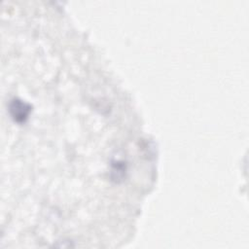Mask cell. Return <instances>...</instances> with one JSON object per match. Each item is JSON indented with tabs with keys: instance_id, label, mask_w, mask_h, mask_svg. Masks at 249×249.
Segmentation results:
<instances>
[{
	"instance_id": "cell-1",
	"label": "cell",
	"mask_w": 249,
	"mask_h": 249,
	"mask_svg": "<svg viewBox=\"0 0 249 249\" xmlns=\"http://www.w3.org/2000/svg\"><path fill=\"white\" fill-rule=\"evenodd\" d=\"M9 112L15 122L21 124L28 119L31 112V106L19 98H14L10 101Z\"/></svg>"
},
{
	"instance_id": "cell-2",
	"label": "cell",
	"mask_w": 249,
	"mask_h": 249,
	"mask_svg": "<svg viewBox=\"0 0 249 249\" xmlns=\"http://www.w3.org/2000/svg\"><path fill=\"white\" fill-rule=\"evenodd\" d=\"M126 172H127V166L124 160H115L111 162L110 176L113 181L117 183L123 181L126 176Z\"/></svg>"
}]
</instances>
